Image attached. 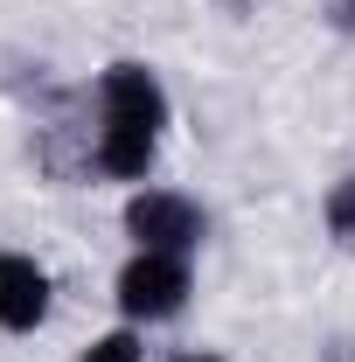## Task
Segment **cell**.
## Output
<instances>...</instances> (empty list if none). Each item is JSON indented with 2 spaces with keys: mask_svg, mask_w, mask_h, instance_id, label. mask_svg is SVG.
Masks as SVG:
<instances>
[{
  "mask_svg": "<svg viewBox=\"0 0 355 362\" xmlns=\"http://www.w3.org/2000/svg\"><path fill=\"white\" fill-rule=\"evenodd\" d=\"M188 293H195V279H188V258L175 251H133L126 265H119V314L126 320H175L188 307Z\"/></svg>",
  "mask_w": 355,
  "mask_h": 362,
  "instance_id": "obj_2",
  "label": "cell"
},
{
  "mask_svg": "<svg viewBox=\"0 0 355 362\" xmlns=\"http://www.w3.org/2000/svg\"><path fill=\"white\" fill-rule=\"evenodd\" d=\"M56 307V286L28 251H0V327L7 334H35Z\"/></svg>",
  "mask_w": 355,
  "mask_h": 362,
  "instance_id": "obj_4",
  "label": "cell"
},
{
  "mask_svg": "<svg viewBox=\"0 0 355 362\" xmlns=\"http://www.w3.org/2000/svg\"><path fill=\"white\" fill-rule=\"evenodd\" d=\"M84 362H146V341H139L133 327H112V334H98L84 349Z\"/></svg>",
  "mask_w": 355,
  "mask_h": 362,
  "instance_id": "obj_6",
  "label": "cell"
},
{
  "mask_svg": "<svg viewBox=\"0 0 355 362\" xmlns=\"http://www.w3.org/2000/svg\"><path fill=\"white\" fill-rule=\"evenodd\" d=\"M188 362H216V356H188Z\"/></svg>",
  "mask_w": 355,
  "mask_h": 362,
  "instance_id": "obj_8",
  "label": "cell"
},
{
  "mask_svg": "<svg viewBox=\"0 0 355 362\" xmlns=\"http://www.w3.org/2000/svg\"><path fill=\"white\" fill-rule=\"evenodd\" d=\"M327 230H334L342 244H355V175L334 181V195H327Z\"/></svg>",
  "mask_w": 355,
  "mask_h": 362,
  "instance_id": "obj_7",
  "label": "cell"
},
{
  "mask_svg": "<svg viewBox=\"0 0 355 362\" xmlns=\"http://www.w3.org/2000/svg\"><path fill=\"white\" fill-rule=\"evenodd\" d=\"M126 237H133V251H175V258H188L209 237V216L181 188H133L126 195Z\"/></svg>",
  "mask_w": 355,
  "mask_h": 362,
  "instance_id": "obj_1",
  "label": "cell"
},
{
  "mask_svg": "<svg viewBox=\"0 0 355 362\" xmlns=\"http://www.w3.org/2000/svg\"><path fill=\"white\" fill-rule=\"evenodd\" d=\"M98 126H126V133H153L168 126V90L146 63H112L98 77Z\"/></svg>",
  "mask_w": 355,
  "mask_h": 362,
  "instance_id": "obj_3",
  "label": "cell"
},
{
  "mask_svg": "<svg viewBox=\"0 0 355 362\" xmlns=\"http://www.w3.org/2000/svg\"><path fill=\"white\" fill-rule=\"evenodd\" d=\"M161 160V139L153 133H126V126H98V146H91V168L105 181H146Z\"/></svg>",
  "mask_w": 355,
  "mask_h": 362,
  "instance_id": "obj_5",
  "label": "cell"
}]
</instances>
